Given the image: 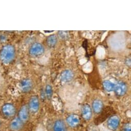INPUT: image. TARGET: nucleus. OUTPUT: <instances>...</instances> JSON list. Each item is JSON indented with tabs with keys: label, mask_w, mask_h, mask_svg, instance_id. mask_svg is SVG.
Masks as SVG:
<instances>
[{
	"label": "nucleus",
	"mask_w": 131,
	"mask_h": 131,
	"mask_svg": "<svg viewBox=\"0 0 131 131\" xmlns=\"http://www.w3.org/2000/svg\"><path fill=\"white\" fill-rule=\"evenodd\" d=\"M23 124L18 117L15 118L11 121L10 127L13 131H19L22 128Z\"/></svg>",
	"instance_id": "13"
},
{
	"label": "nucleus",
	"mask_w": 131,
	"mask_h": 131,
	"mask_svg": "<svg viewBox=\"0 0 131 131\" xmlns=\"http://www.w3.org/2000/svg\"><path fill=\"white\" fill-rule=\"evenodd\" d=\"M40 107L39 99L37 96H32L29 101L28 108L32 113H37Z\"/></svg>",
	"instance_id": "6"
},
{
	"label": "nucleus",
	"mask_w": 131,
	"mask_h": 131,
	"mask_svg": "<svg viewBox=\"0 0 131 131\" xmlns=\"http://www.w3.org/2000/svg\"><path fill=\"white\" fill-rule=\"evenodd\" d=\"M18 118L23 123L28 120L29 118V108L26 105H24L21 107L19 112Z\"/></svg>",
	"instance_id": "7"
},
{
	"label": "nucleus",
	"mask_w": 131,
	"mask_h": 131,
	"mask_svg": "<svg viewBox=\"0 0 131 131\" xmlns=\"http://www.w3.org/2000/svg\"><path fill=\"white\" fill-rule=\"evenodd\" d=\"M61 80L63 82L68 83L71 81L74 77V72L70 70H65L61 74Z\"/></svg>",
	"instance_id": "8"
},
{
	"label": "nucleus",
	"mask_w": 131,
	"mask_h": 131,
	"mask_svg": "<svg viewBox=\"0 0 131 131\" xmlns=\"http://www.w3.org/2000/svg\"><path fill=\"white\" fill-rule=\"evenodd\" d=\"M122 131H131L130 129V124H125L123 128Z\"/></svg>",
	"instance_id": "19"
},
{
	"label": "nucleus",
	"mask_w": 131,
	"mask_h": 131,
	"mask_svg": "<svg viewBox=\"0 0 131 131\" xmlns=\"http://www.w3.org/2000/svg\"><path fill=\"white\" fill-rule=\"evenodd\" d=\"M59 35L62 39H64L67 38V37L68 36V31H59Z\"/></svg>",
	"instance_id": "18"
},
{
	"label": "nucleus",
	"mask_w": 131,
	"mask_h": 131,
	"mask_svg": "<svg viewBox=\"0 0 131 131\" xmlns=\"http://www.w3.org/2000/svg\"><path fill=\"white\" fill-rule=\"evenodd\" d=\"M16 56V49L11 44L4 45L0 50V60L5 64H10Z\"/></svg>",
	"instance_id": "1"
},
{
	"label": "nucleus",
	"mask_w": 131,
	"mask_h": 131,
	"mask_svg": "<svg viewBox=\"0 0 131 131\" xmlns=\"http://www.w3.org/2000/svg\"><path fill=\"white\" fill-rule=\"evenodd\" d=\"M2 111L4 116L7 117H13L16 113L15 106L11 103L5 104L2 108Z\"/></svg>",
	"instance_id": "3"
},
{
	"label": "nucleus",
	"mask_w": 131,
	"mask_h": 131,
	"mask_svg": "<svg viewBox=\"0 0 131 131\" xmlns=\"http://www.w3.org/2000/svg\"><path fill=\"white\" fill-rule=\"evenodd\" d=\"M0 125H1V122H0Z\"/></svg>",
	"instance_id": "21"
},
{
	"label": "nucleus",
	"mask_w": 131,
	"mask_h": 131,
	"mask_svg": "<svg viewBox=\"0 0 131 131\" xmlns=\"http://www.w3.org/2000/svg\"><path fill=\"white\" fill-rule=\"evenodd\" d=\"M114 91L117 96L120 97L123 96L127 91V85L122 81H119L115 85Z\"/></svg>",
	"instance_id": "5"
},
{
	"label": "nucleus",
	"mask_w": 131,
	"mask_h": 131,
	"mask_svg": "<svg viewBox=\"0 0 131 131\" xmlns=\"http://www.w3.org/2000/svg\"><path fill=\"white\" fill-rule=\"evenodd\" d=\"M103 102L100 99H95L93 101L92 105V111L96 114H100L103 109Z\"/></svg>",
	"instance_id": "12"
},
{
	"label": "nucleus",
	"mask_w": 131,
	"mask_h": 131,
	"mask_svg": "<svg viewBox=\"0 0 131 131\" xmlns=\"http://www.w3.org/2000/svg\"><path fill=\"white\" fill-rule=\"evenodd\" d=\"M45 52L44 46L40 43H33L29 48V53L32 57H38L42 56Z\"/></svg>",
	"instance_id": "2"
},
{
	"label": "nucleus",
	"mask_w": 131,
	"mask_h": 131,
	"mask_svg": "<svg viewBox=\"0 0 131 131\" xmlns=\"http://www.w3.org/2000/svg\"><path fill=\"white\" fill-rule=\"evenodd\" d=\"M52 92L53 91H52V88L51 86L49 84L46 85L45 87V94L47 99H51L52 95Z\"/></svg>",
	"instance_id": "17"
},
{
	"label": "nucleus",
	"mask_w": 131,
	"mask_h": 131,
	"mask_svg": "<svg viewBox=\"0 0 131 131\" xmlns=\"http://www.w3.org/2000/svg\"><path fill=\"white\" fill-rule=\"evenodd\" d=\"M45 32H53V30H52V31H44Z\"/></svg>",
	"instance_id": "20"
},
{
	"label": "nucleus",
	"mask_w": 131,
	"mask_h": 131,
	"mask_svg": "<svg viewBox=\"0 0 131 131\" xmlns=\"http://www.w3.org/2000/svg\"><path fill=\"white\" fill-rule=\"evenodd\" d=\"M92 109L88 104H84L81 110V114L83 118L86 120H90L92 117Z\"/></svg>",
	"instance_id": "9"
},
{
	"label": "nucleus",
	"mask_w": 131,
	"mask_h": 131,
	"mask_svg": "<svg viewBox=\"0 0 131 131\" xmlns=\"http://www.w3.org/2000/svg\"><path fill=\"white\" fill-rule=\"evenodd\" d=\"M53 131H67L65 122L60 119L57 120L54 123Z\"/></svg>",
	"instance_id": "14"
},
{
	"label": "nucleus",
	"mask_w": 131,
	"mask_h": 131,
	"mask_svg": "<svg viewBox=\"0 0 131 131\" xmlns=\"http://www.w3.org/2000/svg\"><path fill=\"white\" fill-rule=\"evenodd\" d=\"M46 42L47 45L49 47H53L58 42V38L56 35H51L47 38Z\"/></svg>",
	"instance_id": "15"
},
{
	"label": "nucleus",
	"mask_w": 131,
	"mask_h": 131,
	"mask_svg": "<svg viewBox=\"0 0 131 131\" xmlns=\"http://www.w3.org/2000/svg\"><path fill=\"white\" fill-rule=\"evenodd\" d=\"M80 118L79 116L76 114H71L67 118V123L72 127H75L77 126L80 123Z\"/></svg>",
	"instance_id": "10"
},
{
	"label": "nucleus",
	"mask_w": 131,
	"mask_h": 131,
	"mask_svg": "<svg viewBox=\"0 0 131 131\" xmlns=\"http://www.w3.org/2000/svg\"><path fill=\"white\" fill-rule=\"evenodd\" d=\"M20 86L22 91L24 93L30 91L33 87L32 82L29 79H25L21 81Z\"/></svg>",
	"instance_id": "11"
},
{
	"label": "nucleus",
	"mask_w": 131,
	"mask_h": 131,
	"mask_svg": "<svg viewBox=\"0 0 131 131\" xmlns=\"http://www.w3.org/2000/svg\"><path fill=\"white\" fill-rule=\"evenodd\" d=\"M12 131H13V130H12Z\"/></svg>",
	"instance_id": "22"
},
{
	"label": "nucleus",
	"mask_w": 131,
	"mask_h": 131,
	"mask_svg": "<svg viewBox=\"0 0 131 131\" xmlns=\"http://www.w3.org/2000/svg\"><path fill=\"white\" fill-rule=\"evenodd\" d=\"M120 124V118L118 116L114 115L110 117L107 122V126L108 128L111 130H116Z\"/></svg>",
	"instance_id": "4"
},
{
	"label": "nucleus",
	"mask_w": 131,
	"mask_h": 131,
	"mask_svg": "<svg viewBox=\"0 0 131 131\" xmlns=\"http://www.w3.org/2000/svg\"><path fill=\"white\" fill-rule=\"evenodd\" d=\"M103 86L104 90L108 92L114 91L115 84L109 80H105L103 82Z\"/></svg>",
	"instance_id": "16"
}]
</instances>
